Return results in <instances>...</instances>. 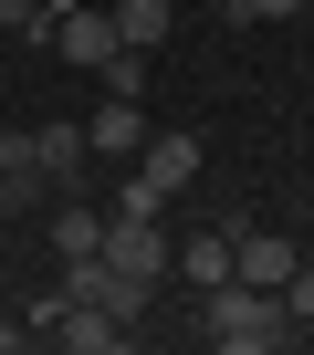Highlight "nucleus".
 <instances>
[{
	"label": "nucleus",
	"mask_w": 314,
	"mask_h": 355,
	"mask_svg": "<svg viewBox=\"0 0 314 355\" xmlns=\"http://www.w3.org/2000/svg\"><path fill=\"white\" fill-rule=\"evenodd\" d=\"M293 334H304V324L283 313L272 282H241V272H231V282L199 293V345H220V355H272V345H293Z\"/></svg>",
	"instance_id": "obj_1"
},
{
	"label": "nucleus",
	"mask_w": 314,
	"mask_h": 355,
	"mask_svg": "<svg viewBox=\"0 0 314 355\" xmlns=\"http://www.w3.org/2000/svg\"><path fill=\"white\" fill-rule=\"evenodd\" d=\"M32 334L42 345H63V355H115L126 345V313H105V303H32Z\"/></svg>",
	"instance_id": "obj_2"
},
{
	"label": "nucleus",
	"mask_w": 314,
	"mask_h": 355,
	"mask_svg": "<svg viewBox=\"0 0 314 355\" xmlns=\"http://www.w3.org/2000/svg\"><path fill=\"white\" fill-rule=\"evenodd\" d=\"M53 53L74 73H105L126 42H115V11H94V0H53Z\"/></svg>",
	"instance_id": "obj_3"
},
{
	"label": "nucleus",
	"mask_w": 314,
	"mask_h": 355,
	"mask_svg": "<svg viewBox=\"0 0 314 355\" xmlns=\"http://www.w3.org/2000/svg\"><path fill=\"white\" fill-rule=\"evenodd\" d=\"M105 261L136 272V282H168V230L136 220V209H115V220H105Z\"/></svg>",
	"instance_id": "obj_4"
},
{
	"label": "nucleus",
	"mask_w": 314,
	"mask_h": 355,
	"mask_svg": "<svg viewBox=\"0 0 314 355\" xmlns=\"http://www.w3.org/2000/svg\"><path fill=\"white\" fill-rule=\"evenodd\" d=\"M199 157H210V146H199L189 125H168V136H147V146H136V178H147L157 199H179L189 178H199Z\"/></svg>",
	"instance_id": "obj_5"
},
{
	"label": "nucleus",
	"mask_w": 314,
	"mask_h": 355,
	"mask_svg": "<svg viewBox=\"0 0 314 355\" xmlns=\"http://www.w3.org/2000/svg\"><path fill=\"white\" fill-rule=\"evenodd\" d=\"M147 146V115H136V94H105L94 115H84V157H136Z\"/></svg>",
	"instance_id": "obj_6"
},
{
	"label": "nucleus",
	"mask_w": 314,
	"mask_h": 355,
	"mask_svg": "<svg viewBox=\"0 0 314 355\" xmlns=\"http://www.w3.org/2000/svg\"><path fill=\"white\" fill-rule=\"evenodd\" d=\"M293 261H304L293 241H272V230H231V272H241V282H272V293H283Z\"/></svg>",
	"instance_id": "obj_7"
},
{
	"label": "nucleus",
	"mask_w": 314,
	"mask_h": 355,
	"mask_svg": "<svg viewBox=\"0 0 314 355\" xmlns=\"http://www.w3.org/2000/svg\"><path fill=\"white\" fill-rule=\"evenodd\" d=\"M168 32H179V0H115V42L126 53H157Z\"/></svg>",
	"instance_id": "obj_8"
},
{
	"label": "nucleus",
	"mask_w": 314,
	"mask_h": 355,
	"mask_svg": "<svg viewBox=\"0 0 314 355\" xmlns=\"http://www.w3.org/2000/svg\"><path fill=\"white\" fill-rule=\"evenodd\" d=\"M179 282H189V293L231 282V230H199V241H179Z\"/></svg>",
	"instance_id": "obj_9"
},
{
	"label": "nucleus",
	"mask_w": 314,
	"mask_h": 355,
	"mask_svg": "<svg viewBox=\"0 0 314 355\" xmlns=\"http://www.w3.org/2000/svg\"><path fill=\"white\" fill-rule=\"evenodd\" d=\"M53 251H63V261H74V251H105V220H94L84 199H63V209H53Z\"/></svg>",
	"instance_id": "obj_10"
},
{
	"label": "nucleus",
	"mask_w": 314,
	"mask_h": 355,
	"mask_svg": "<svg viewBox=\"0 0 314 355\" xmlns=\"http://www.w3.org/2000/svg\"><path fill=\"white\" fill-rule=\"evenodd\" d=\"M0 32H22V42H53V0H0Z\"/></svg>",
	"instance_id": "obj_11"
},
{
	"label": "nucleus",
	"mask_w": 314,
	"mask_h": 355,
	"mask_svg": "<svg viewBox=\"0 0 314 355\" xmlns=\"http://www.w3.org/2000/svg\"><path fill=\"white\" fill-rule=\"evenodd\" d=\"M283 313H293V324H314V261H293V272H283Z\"/></svg>",
	"instance_id": "obj_12"
},
{
	"label": "nucleus",
	"mask_w": 314,
	"mask_h": 355,
	"mask_svg": "<svg viewBox=\"0 0 314 355\" xmlns=\"http://www.w3.org/2000/svg\"><path fill=\"white\" fill-rule=\"evenodd\" d=\"M105 94H147V53H115L105 63Z\"/></svg>",
	"instance_id": "obj_13"
},
{
	"label": "nucleus",
	"mask_w": 314,
	"mask_h": 355,
	"mask_svg": "<svg viewBox=\"0 0 314 355\" xmlns=\"http://www.w3.org/2000/svg\"><path fill=\"white\" fill-rule=\"evenodd\" d=\"M304 0H231V21H293Z\"/></svg>",
	"instance_id": "obj_14"
},
{
	"label": "nucleus",
	"mask_w": 314,
	"mask_h": 355,
	"mask_svg": "<svg viewBox=\"0 0 314 355\" xmlns=\"http://www.w3.org/2000/svg\"><path fill=\"white\" fill-rule=\"evenodd\" d=\"M22 345H32V324H0V355H22Z\"/></svg>",
	"instance_id": "obj_15"
}]
</instances>
